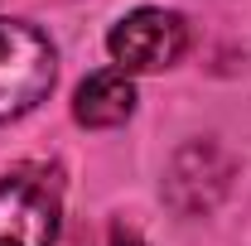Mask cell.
I'll list each match as a JSON object with an SVG mask.
<instances>
[{"instance_id":"6da1fadb","label":"cell","mask_w":251,"mask_h":246,"mask_svg":"<svg viewBox=\"0 0 251 246\" xmlns=\"http://www.w3.org/2000/svg\"><path fill=\"white\" fill-rule=\"evenodd\" d=\"M63 174L58 164L25 159L0 174V246H58Z\"/></svg>"},{"instance_id":"3957f363","label":"cell","mask_w":251,"mask_h":246,"mask_svg":"<svg viewBox=\"0 0 251 246\" xmlns=\"http://www.w3.org/2000/svg\"><path fill=\"white\" fill-rule=\"evenodd\" d=\"M106 49L121 73H164L184 58L188 49V20L179 10H159V5H145V10H130L126 20L111 25L106 34Z\"/></svg>"},{"instance_id":"52a82bcc","label":"cell","mask_w":251,"mask_h":246,"mask_svg":"<svg viewBox=\"0 0 251 246\" xmlns=\"http://www.w3.org/2000/svg\"><path fill=\"white\" fill-rule=\"evenodd\" d=\"M58 246H87V242H82V237H68V242H58Z\"/></svg>"},{"instance_id":"7a4b0ae2","label":"cell","mask_w":251,"mask_h":246,"mask_svg":"<svg viewBox=\"0 0 251 246\" xmlns=\"http://www.w3.org/2000/svg\"><path fill=\"white\" fill-rule=\"evenodd\" d=\"M58 53L29 20H0V125L34 111L53 92Z\"/></svg>"},{"instance_id":"8992f818","label":"cell","mask_w":251,"mask_h":246,"mask_svg":"<svg viewBox=\"0 0 251 246\" xmlns=\"http://www.w3.org/2000/svg\"><path fill=\"white\" fill-rule=\"evenodd\" d=\"M111 246H145V237H140L135 227H126V222H116V227H111Z\"/></svg>"},{"instance_id":"277c9868","label":"cell","mask_w":251,"mask_h":246,"mask_svg":"<svg viewBox=\"0 0 251 246\" xmlns=\"http://www.w3.org/2000/svg\"><path fill=\"white\" fill-rule=\"evenodd\" d=\"M227 179H232L227 154H222L213 140H193V145H184V150L174 154L169 179H164V198H169L184 217L213 213L218 198L227 193Z\"/></svg>"},{"instance_id":"5b68a950","label":"cell","mask_w":251,"mask_h":246,"mask_svg":"<svg viewBox=\"0 0 251 246\" xmlns=\"http://www.w3.org/2000/svg\"><path fill=\"white\" fill-rule=\"evenodd\" d=\"M130 111H135V82H130V73H121V68L92 73L77 87V97H73L77 125H92V130H111V125L130 121Z\"/></svg>"}]
</instances>
